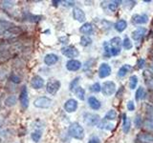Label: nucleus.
<instances>
[{"instance_id": "9", "label": "nucleus", "mask_w": 153, "mask_h": 143, "mask_svg": "<svg viewBox=\"0 0 153 143\" xmlns=\"http://www.w3.org/2000/svg\"><path fill=\"white\" fill-rule=\"evenodd\" d=\"M111 74V67H110L107 63H102L100 64V69H99V76L100 78H105Z\"/></svg>"}, {"instance_id": "2", "label": "nucleus", "mask_w": 153, "mask_h": 143, "mask_svg": "<svg viewBox=\"0 0 153 143\" xmlns=\"http://www.w3.org/2000/svg\"><path fill=\"white\" fill-rule=\"evenodd\" d=\"M122 39L120 37H114L109 42V48H110V54L113 56H116L120 55L122 50Z\"/></svg>"}, {"instance_id": "3", "label": "nucleus", "mask_w": 153, "mask_h": 143, "mask_svg": "<svg viewBox=\"0 0 153 143\" xmlns=\"http://www.w3.org/2000/svg\"><path fill=\"white\" fill-rule=\"evenodd\" d=\"M83 121L88 126H96L100 122V116L96 114L86 113L83 116Z\"/></svg>"}, {"instance_id": "5", "label": "nucleus", "mask_w": 153, "mask_h": 143, "mask_svg": "<svg viewBox=\"0 0 153 143\" xmlns=\"http://www.w3.org/2000/svg\"><path fill=\"white\" fill-rule=\"evenodd\" d=\"M52 100L46 97H40L33 101V106L40 109H47L51 106Z\"/></svg>"}, {"instance_id": "19", "label": "nucleus", "mask_w": 153, "mask_h": 143, "mask_svg": "<svg viewBox=\"0 0 153 143\" xmlns=\"http://www.w3.org/2000/svg\"><path fill=\"white\" fill-rule=\"evenodd\" d=\"M126 27H127V23L126 20H123V19H121V20H119L115 24V30L118 31L119 32H123L126 29Z\"/></svg>"}, {"instance_id": "12", "label": "nucleus", "mask_w": 153, "mask_h": 143, "mask_svg": "<svg viewBox=\"0 0 153 143\" xmlns=\"http://www.w3.org/2000/svg\"><path fill=\"white\" fill-rule=\"evenodd\" d=\"M44 85V79L39 75H35L31 80V86L33 89H41Z\"/></svg>"}, {"instance_id": "10", "label": "nucleus", "mask_w": 153, "mask_h": 143, "mask_svg": "<svg viewBox=\"0 0 153 143\" xmlns=\"http://www.w3.org/2000/svg\"><path fill=\"white\" fill-rule=\"evenodd\" d=\"M78 109V101L74 98L68 99L64 104V110L67 113H73Z\"/></svg>"}, {"instance_id": "43", "label": "nucleus", "mask_w": 153, "mask_h": 143, "mask_svg": "<svg viewBox=\"0 0 153 143\" xmlns=\"http://www.w3.org/2000/svg\"><path fill=\"white\" fill-rule=\"evenodd\" d=\"M0 142H1V139H0Z\"/></svg>"}, {"instance_id": "16", "label": "nucleus", "mask_w": 153, "mask_h": 143, "mask_svg": "<svg viewBox=\"0 0 153 143\" xmlns=\"http://www.w3.org/2000/svg\"><path fill=\"white\" fill-rule=\"evenodd\" d=\"M148 20L146 14H135L132 16V21L135 24H145Z\"/></svg>"}, {"instance_id": "22", "label": "nucleus", "mask_w": 153, "mask_h": 143, "mask_svg": "<svg viewBox=\"0 0 153 143\" xmlns=\"http://www.w3.org/2000/svg\"><path fill=\"white\" fill-rule=\"evenodd\" d=\"M131 127V121L130 119H128L126 114H123V131L124 133H127L130 130Z\"/></svg>"}, {"instance_id": "44", "label": "nucleus", "mask_w": 153, "mask_h": 143, "mask_svg": "<svg viewBox=\"0 0 153 143\" xmlns=\"http://www.w3.org/2000/svg\"><path fill=\"white\" fill-rule=\"evenodd\" d=\"M0 129H1V127H0Z\"/></svg>"}, {"instance_id": "8", "label": "nucleus", "mask_w": 153, "mask_h": 143, "mask_svg": "<svg viewBox=\"0 0 153 143\" xmlns=\"http://www.w3.org/2000/svg\"><path fill=\"white\" fill-rule=\"evenodd\" d=\"M19 100H20L21 107L24 110H26L29 106V97H28V90L25 85L21 88L20 95H19Z\"/></svg>"}, {"instance_id": "38", "label": "nucleus", "mask_w": 153, "mask_h": 143, "mask_svg": "<svg viewBox=\"0 0 153 143\" xmlns=\"http://www.w3.org/2000/svg\"><path fill=\"white\" fill-rule=\"evenodd\" d=\"M145 64H146V60H145V59H143V58L138 59L137 66H138V68H139V69H142L143 67L145 66Z\"/></svg>"}, {"instance_id": "20", "label": "nucleus", "mask_w": 153, "mask_h": 143, "mask_svg": "<svg viewBox=\"0 0 153 143\" xmlns=\"http://www.w3.org/2000/svg\"><path fill=\"white\" fill-rule=\"evenodd\" d=\"M132 69V67L130 65H123L120 68L119 72H118V76L119 77H123L127 74V73H129V71Z\"/></svg>"}, {"instance_id": "35", "label": "nucleus", "mask_w": 153, "mask_h": 143, "mask_svg": "<svg viewBox=\"0 0 153 143\" xmlns=\"http://www.w3.org/2000/svg\"><path fill=\"white\" fill-rule=\"evenodd\" d=\"M103 48H104V55L106 57H109L110 55H111V54H110L109 43L108 42H104L103 43Z\"/></svg>"}, {"instance_id": "37", "label": "nucleus", "mask_w": 153, "mask_h": 143, "mask_svg": "<svg viewBox=\"0 0 153 143\" xmlns=\"http://www.w3.org/2000/svg\"><path fill=\"white\" fill-rule=\"evenodd\" d=\"M142 123H143V121H142L141 116H137L136 118H135V125H136V127H137V128L141 127V126H142Z\"/></svg>"}, {"instance_id": "30", "label": "nucleus", "mask_w": 153, "mask_h": 143, "mask_svg": "<svg viewBox=\"0 0 153 143\" xmlns=\"http://www.w3.org/2000/svg\"><path fill=\"white\" fill-rule=\"evenodd\" d=\"M145 95H146V93H145L143 88V87L138 88L137 92H136V100H140V99L145 98Z\"/></svg>"}, {"instance_id": "7", "label": "nucleus", "mask_w": 153, "mask_h": 143, "mask_svg": "<svg viewBox=\"0 0 153 143\" xmlns=\"http://www.w3.org/2000/svg\"><path fill=\"white\" fill-rule=\"evenodd\" d=\"M115 91H116V84L112 82V81H105L102 84V92L104 95H106V97L112 95L115 93Z\"/></svg>"}, {"instance_id": "41", "label": "nucleus", "mask_w": 153, "mask_h": 143, "mask_svg": "<svg viewBox=\"0 0 153 143\" xmlns=\"http://www.w3.org/2000/svg\"><path fill=\"white\" fill-rule=\"evenodd\" d=\"M11 79H12L13 82H14V83H19V82H20V78H19L18 76L14 75V74H13L11 76Z\"/></svg>"}, {"instance_id": "31", "label": "nucleus", "mask_w": 153, "mask_h": 143, "mask_svg": "<svg viewBox=\"0 0 153 143\" xmlns=\"http://www.w3.org/2000/svg\"><path fill=\"white\" fill-rule=\"evenodd\" d=\"M122 45H123V49H126V50H130L131 48L133 47V45H132V43H131L130 39H129V38H127V37H126V38L123 39Z\"/></svg>"}, {"instance_id": "24", "label": "nucleus", "mask_w": 153, "mask_h": 143, "mask_svg": "<svg viewBox=\"0 0 153 143\" xmlns=\"http://www.w3.org/2000/svg\"><path fill=\"white\" fill-rule=\"evenodd\" d=\"M117 118V112L115 110H110V111L105 114L104 119L105 120H114Z\"/></svg>"}, {"instance_id": "27", "label": "nucleus", "mask_w": 153, "mask_h": 143, "mask_svg": "<svg viewBox=\"0 0 153 143\" xmlns=\"http://www.w3.org/2000/svg\"><path fill=\"white\" fill-rule=\"evenodd\" d=\"M41 136H42L41 131H39V130H36V131H35V132H33V133H32L31 137H32V139H33V141H35L36 143H37L38 141L40 140Z\"/></svg>"}, {"instance_id": "42", "label": "nucleus", "mask_w": 153, "mask_h": 143, "mask_svg": "<svg viewBox=\"0 0 153 143\" xmlns=\"http://www.w3.org/2000/svg\"><path fill=\"white\" fill-rule=\"evenodd\" d=\"M59 41H62L61 43H68V37H60L59 38Z\"/></svg>"}, {"instance_id": "23", "label": "nucleus", "mask_w": 153, "mask_h": 143, "mask_svg": "<svg viewBox=\"0 0 153 143\" xmlns=\"http://www.w3.org/2000/svg\"><path fill=\"white\" fill-rule=\"evenodd\" d=\"M98 127L100 129H104V130H108V131H111L112 129L114 128V125L112 123H109L107 122V120H102V121H100L99 124H98Z\"/></svg>"}, {"instance_id": "13", "label": "nucleus", "mask_w": 153, "mask_h": 143, "mask_svg": "<svg viewBox=\"0 0 153 143\" xmlns=\"http://www.w3.org/2000/svg\"><path fill=\"white\" fill-rule=\"evenodd\" d=\"M81 67V63L79 60H76V59H71L66 63V68L68 71L71 72H76L80 69Z\"/></svg>"}, {"instance_id": "39", "label": "nucleus", "mask_w": 153, "mask_h": 143, "mask_svg": "<svg viewBox=\"0 0 153 143\" xmlns=\"http://www.w3.org/2000/svg\"><path fill=\"white\" fill-rule=\"evenodd\" d=\"M88 143H100V139L98 136H92L89 139Z\"/></svg>"}, {"instance_id": "34", "label": "nucleus", "mask_w": 153, "mask_h": 143, "mask_svg": "<svg viewBox=\"0 0 153 143\" xmlns=\"http://www.w3.org/2000/svg\"><path fill=\"white\" fill-rule=\"evenodd\" d=\"M90 91L93 93H99L102 91V86H100V83H94L92 86L90 87Z\"/></svg>"}, {"instance_id": "15", "label": "nucleus", "mask_w": 153, "mask_h": 143, "mask_svg": "<svg viewBox=\"0 0 153 143\" xmlns=\"http://www.w3.org/2000/svg\"><path fill=\"white\" fill-rule=\"evenodd\" d=\"M57 61H59V56H57L56 55H55V54H48L44 57V63L47 66L55 65Z\"/></svg>"}, {"instance_id": "6", "label": "nucleus", "mask_w": 153, "mask_h": 143, "mask_svg": "<svg viewBox=\"0 0 153 143\" xmlns=\"http://www.w3.org/2000/svg\"><path fill=\"white\" fill-rule=\"evenodd\" d=\"M59 89H60V82L59 80H56V79L50 80L46 85L47 93L52 95H55L57 92H59Z\"/></svg>"}, {"instance_id": "1", "label": "nucleus", "mask_w": 153, "mask_h": 143, "mask_svg": "<svg viewBox=\"0 0 153 143\" xmlns=\"http://www.w3.org/2000/svg\"><path fill=\"white\" fill-rule=\"evenodd\" d=\"M68 133L72 137L76 138V139L81 140L84 138V129L78 122H74L71 124L68 129Z\"/></svg>"}, {"instance_id": "18", "label": "nucleus", "mask_w": 153, "mask_h": 143, "mask_svg": "<svg viewBox=\"0 0 153 143\" xmlns=\"http://www.w3.org/2000/svg\"><path fill=\"white\" fill-rule=\"evenodd\" d=\"M88 104L93 110H99L100 108V102L95 97H90L88 98Z\"/></svg>"}, {"instance_id": "17", "label": "nucleus", "mask_w": 153, "mask_h": 143, "mask_svg": "<svg viewBox=\"0 0 153 143\" xmlns=\"http://www.w3.org/2000/svg\"><path fill=\"white\" fill-rule=\"evenodd\" d=\"M79 32L83 35H91L94 32V27L91 23H84L79 28Z\"/></svg>"}, {"instance_id": "4", "label": "nucleus", "mask_w": 153, "mask_h": 143, "mask_svg": "<svg viewBox=\"0 0 153 143\" xmlns=\"http://www.w3.org/2000/svg\"><path fill=\"white\" fill-rule=\"evenodd\" d=\"M61 54L65 55L66 57H69V58H75V57H78L79 52L76 50V48L74 46H65L61 48Z\"/></svg>"}, {"instance_id": "26", "label": "nucleus", "mask_w": 153, "mask_h": 143, "mask_svg": "<svg viewBox=\"0 0 153 143\" xmlns=\"http://www.w3.org/2000/svg\"><path fill=\"white\" fill-rule=\"evenodd\" d=\"M16 103V95H11V97H9L6 100H5V105L8 107L13 106Z\"/></svg>"}, {"instance_id": "21", "label": "nucleus", "mask_w": 153, "mask_h": 143, "mask_svg": "<svg viewBox=\"0 0 153 143\" xmlns=\"http://www.w3.org/2000/svg\"><path fill=\"white\" fill-rule=\"evenodd\" d=\"M139 140L143 143H153V135H147V133H142L138 136Z\"/></svg>"}, {"instance_id": "11", "label": "nucleus", "mask_w": 153, "mask_h": 143, "mask_svg": "<svg viewBox=\"0 0 153 143\" xmlns=\"http://www.w3.org/2000/svg\"><path fill=\"white\" fill-rule=\"evenodd\" d=\"M73 16H74V19H76V21H79L80 23H83L86 20V16H85L84 12L79 8H74Z\"/></svg>"}, {"instance_id": "29", "label": "nucleus", "mask_w": 153, "mask_h": 143, "mask_svg": "<svg viewBox=\"0 0 153 143\" xmlns=\"http://www.w3.org/2000/svg\"><path fill=\"white\" fill-rule=\"evenodd\" d=\"M138 84V77L136 75H132L130 79H129V87L131 90H134L136 88V86Z\"/></svg>"}, {"instance_id": "40", "label": "nucleus", "mask_w": 153, "mask_h": 143, "mask_svg": "<svg viewBox=\"0 0 153 143\" xmlns=\"http://www.w3.org/2000/svg\"><path fill=\"white\" fill-rule=\"evenodd\" d=\"M127 109L129 110V111H134V110H135V105H134V103L132 101H128Z\"/></svg>"}, {"instance_id": "28", "label": "nucleus", "mask_w": 153, "mask_h": 143, "mask_svg": "<svg viewBox=\"0 0 153 143\" xmlns=\"http://www.w3.org/2000/svg\"><path fill=\"white\" fill-rule=\"evenodd\" d=\"M91 43H92V39H91L89 36L84 35V36H82L80 38V45L81 46L87 47V46H89L91 44Z\"/></svg>"}, {"instance_id": "33", "label": "nucleus", "mask_w": 153, "mask_h": 143, "mask_svg": "<svg viewBox=\"0 0 153 143\" xmlns=\"http://www.w3.org/2000/svg\"><path fill=\"white\" fill-rule=\"evenodd\" d=\"M79 79H80V77H76L72 82L70 83V91H72V92H74V91L78 88V84H79Z\"/></svg>"}, {"instance_id": "25", "label": "nucleus", "mask_w": 153, "mask_h": 143, "mask_svg": "<svg viewBox=\"0 0 153 143\" xmlns=\"http://www.w3.org/2000/svg\"><path fill=\"white\" fill-rule=\"evenodd\" d=\"M74 92H75L76 97H78L80 100H84V98H85V91L82 88L78 87L74 91Z\"/></svg>"}, {"instance_id": "32", "label": "nucleus", "mask_w": 153, "mask_h": 143, "mask_svg": "<svg viewBox=\"0 0 153 143\" xmlns=\"http://www.w3.org/2000/svg\"><path fill=\"white\" fill-rule=\"evenodd\" d=\"M121 3H122L121 1H112V2H110V4H108V9L111 12H115L118 9V7L120 6V4H121Z\"/></svg>"}, {"instance_id": "36", "label": "nucleus", "mask_w": 153, "mask_h": 143, "mask_svg": "<svg viewBox=\"0 0 153 143\" xmlns=\"http://www.w3.org/2000/svg\"><path fill=\"white\" fill-rule=\"evenodd\" d=\"M146 126L150 130H153V116L151 117H148L146 120Z\"/></svg>"}, {"instance_id": "14", "label": "nucleus", "mask_w": 153, "mask_h": 143, "mask_svg": "<svg viewBox=\"0 0 153 143\" xmlns=\"http://www.w3.org/2000/svg\"><path fill=\"white\" fill-rule=\"evenodd\" d=\"M146 33V29L140 27V28L136 29V30L132 32V38L135 41H140Z\"/></svg>"}]
</instances>
